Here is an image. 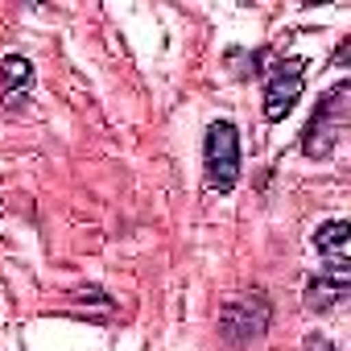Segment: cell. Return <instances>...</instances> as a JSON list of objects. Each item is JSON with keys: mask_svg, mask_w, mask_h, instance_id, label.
I'll use <instances>...</instances> for the list:
<instances>
[{"mask_svg": "<svg viewBox=\"0 0 351 351\" xmlns=\"http://www.w3.org/2000/svg\"><path fill=\"white\" fill-rule=\"evenodd\" d=\"M306 58H281L273 71H269V83H265V120H285L293 112V104L302 99V87H306Z\"/></svg>", "mask_w": 351, "mask_h": 351, "instance_id": "cell-4", "label": "cell"}, {"mask_svg": "<svg viewBox=\"0 0 351 351\" xmlns=\"http://www.w3.org/2000/svg\"><path fill=\"white\" fill-rule=\"evenodd\" d=\"M314 248L322 256V273H335V277H351V223L347 219H326L318 232H314Z\"/></svg>", "mask_w": 351, "mask_h": 351, "instance_id": "cell-5", "label": "cell"}, {"mask_svg": "<svg viewBox=\"0 0 351 351\" xmlns=\"http://www.w3.org/2000/svg\"><path fill=\"white\" fill-rule=\"evenodd\" d=\"M302 351H339V347H335V343H330L326 335H318V330H314V335H306V343H302Z\"/></svg>", "mask_w": 351, "mask_h": 351, "instance_id": "cell-8", "label": "cell"}, {"mask_svg": "<svg viewBox=\"0 0 351 351\" xmlns=\"http://www.w3.org/2000/svg\"><path fill=\"white\" fill-rule=\"evenodd\" d=\"M273 326V302L265 293H240L219 306V335L232 347H252Z\"/></svg>", "mask_w": 351, "mask_h": 351, "instance_id": "cell-2", "label": "cell"}, {"mask_svg": "<svg viewBox=\"0 0 351 351\" xmlns=\"http://www.w3.org/2000/svg\"><path fill=\"white\" fill-rule=\"evenodd\" d=\"M351 293V277H335V273H318L306 281V306L318 310V314H330L347 302Z\"/></svg>", "mask_w": 351, "mask_h": 351, "instance_id": "cell-7", "label": "cell"}, {"mask_svg": "<svg viewBox=\"0 0 351 351\" xmlns=\"http://www.w3.org/2000/svg\"><path fill=\"white\" fill-rule=\"evenodd\" d=\"M29 91H34V62L21 54H9L0 62V104H5V112H21Z\"/></svg>", "mask_w": 351, "mask_h": 351, "instance_id": "cell-6", "label": "cell"}, {"mask_svg": "<svg viewBox=\"0 0 351 351\" xmlns=\"http://www.w3.org/2000/svg\"><path fill=\"white\" fill-rule=\"evenodd\" d=\"M203 169L215 195H232L240 182V132L232 120H215L203 141Z\"/></svg>", "mask_w": 351, "mask_h": 351, "instance_id": "cell-3", "label": "cell"}, {"mask_svg": "<svg viewBox=\"0 0 351 351\" xmlns=\"http://www.w3.org/2000/svg\"><path fill=\"white\" fill-rule=\"evenodd\" d=\"M351 83H335L330 91L318 95V108L310 112L306 128H302V153L310 161L330 157V149L339 145V136L347 132V108H351Z\"/></svg>", "mask_w": 351, "mask_h": 351, "instance_id": "cell-1", "label": "cell"}]
</instances>
